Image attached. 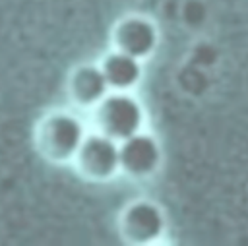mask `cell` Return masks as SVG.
Listing matches in <instances>:
<instances>
[{
    "instance_id": "1",
    "label": "cell",
    "mask_w": 248,
    "mask_h": 246,
    "mask_svg": "<svg viewBox=\"0 0 248 246\" xmlns=\"http://www.w3.org/2000/svg\"><path fill=\"white\" fill-rule=\"evenodd\" d=\"M91 126L81 114L70 108L48 110L39 118L33 132L37 153L52 165H70Z\"/></svg>"
},
{
    "instance_id": "5",
    "label": "cell",
    "mask_w": 248,
    "mask_h": 246,
    "mask_svg": "<svg viewBox=\"0 0 248 246\" xmlns=\"http://www.w3.org/2000/svg\"><path fill=\"white\" fill-rule=\"evenodd\" d=\"M159 39L157 23L143 14H128L114 21L110 29V46L140 60H147L155 54Z\"/></svg>"
},
{
    "instance_id": "7",
    "label": "cell",
    "mask_w": 248,
    "mask_h": 246,
    "mask_svg": "<svg viewBox=\"0 0 248 246\" xmlns=\"http://www.w3.org/2000/svg\"><path fill=\"white\" fill-rule=\"evenodd\" d=\"M110 91L105 74L97 64H78L68 76V97L74 107L89 112Z\"/></svg>"
},
{
    "instance_id": "4",
    "label": "cell",
    "mask_w": 248,
    "mask_h": 246,
    "mask_svg": "<svg viewBox=\"0 0 248 246\" xmlns=\"http://www.w3.org/2000/svg\"><path fill=\"white\" fill-rule=\"evenodd\" d=\"M72 165L87 182H110L120 174V141L91 128Z\"/></svg>"
},
{
    "instance_id": "8",
    "label": "cell",
    "mask_w": 248,
    "mask_h": 246,
    "mask_svg": "<svg viewBox=\"0 0 248 246\" xmlns=\"http://www.w3.org/2000/svg\"><path fill=\"white\" fill-rule=\"evenodd\" d=\"M99 66L110 91H134L143 77V60L112 46L107 54L101 56Z\"/></svg>"
},
{
    "instance_id": "6",
    "label": "cell",
    "mask_w": 248,
    "mask_h": 246,
    "mask_svg": "<svg viewBox=\"0 0 248 246\" xmlns=\"http://www.w3.org/2000/svg\"><path fill=\"white\" fill-rule=\"evenodd\" d=\"M163 163V149L151 132H138L120 141V172L132 180L151 178Z\"/></svg>"
},
{
    "instance_id": "2",
    "label": "cell",
    "mask_w": 248,
    "mask_h": 246,
    "mask_svg": "<svg viewBox=\"0 0 248 246\" xmlns=\"http://www.w3.org/2000/svg\"><path fill=\"white\" fill-rule=\"evenodd\" d=\"M145 108L132 91H108L89 110V126L116 141L145 130Z\"/></svg>"
},
{
    "instance_id": "3",
    "label": "cell",
    "mask_w": 248,
    "mask_h": 246,
    "mask_svg": "<svg viewBox=\"0 0 248 246\" xmlns=\"http://www.w3.org/2000/svg\"><path fill=\"white\" fill-rule=\"evenodd\" d=\"M120 240L132 246L155 244L163 238L167 229V217L159 203L153 200H132L122 207L116 219Z\"/></svg>"
}]
</instances>
